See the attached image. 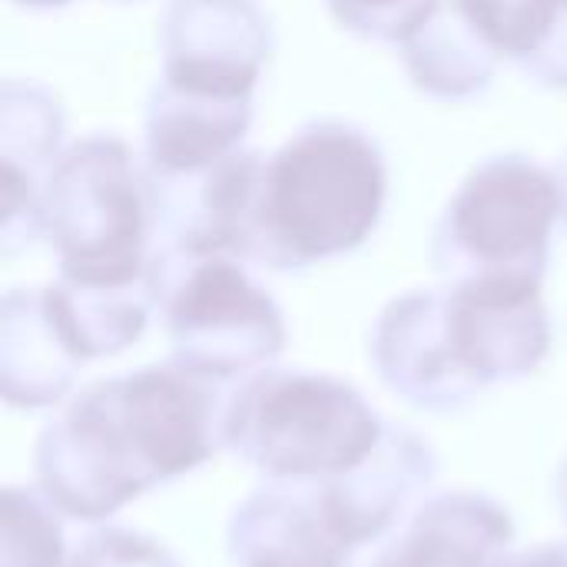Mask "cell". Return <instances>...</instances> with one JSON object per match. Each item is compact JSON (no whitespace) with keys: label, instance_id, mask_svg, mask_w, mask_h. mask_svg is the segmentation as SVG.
Masks as SVG:
<instances>
[{"label":"cell","instance_id":"6da1fadb","mask_svg":"<svg viewBox=\"0 0 567 567\" xmlns=\"http://www.w3.org/2000/svg\"><path fill=\"white\" fill-rule=\"evenodd\" d=\"M223 409V385L173 359L90 382L40 429L33 485L66 522L106 525L213 462L226 449Z\"/></svg>","mask_w":567,"mask_h":567},{"label":"cell","instance_id":"7a4b0ae2","mask_svg":"<svg viewBox=\"0 0 567 567\" xmlns=\"http://www.w3.org/2000/svg\"><path fill=\"white\" fill-rule=\"evenodd\" d=\"M551 352L542 282L445 279L389 299L372 326L379 382L412 409L455 412L528 379Z\"/></svg>","mask_w":567,"mask_h":567},{"label":"cell","instance_id":"3957f363","mask_svg":"<svg viewBox=\"0 0 567 567\" xmlns=\"http://www.w3.org/2000/svg\"><path fill=\"white\" fill-rule=\"evenodd\" d=\"M389 199V163L372 133L312 120L262 153L243 262L292 272L365 246Z\"/></svg>","mask_w":567,"mask_h":567},{"label":"cell","instance_id":"277c9868","mask_svg":"<svg viewBox=\"0 0 567 567\" xmlns=\"http://www.w3.org/2000/svg\"><path fill=\"white\" fill-rule=\"evenodd\" d=\"M37 239L50 246L56 279L70 286L159 296L153 179L143 156L113 133L83 136L53 159L40 189Z\"/></svg>","mask_w":567,"mask_h":567},{"label":"cell","instance_id":"5b68a950","mask_svg":"<svg viewBox=\"0 0 567 567\" xmlns=\"http://www.w3.org/2000/svg\"><path fill=\"white\" fill-rule=\"evenodd\" d=\"M375 405L332 372L269 365L226 395L223 445L276 485H326L385 439Z\"/></svg>","mask_w":567,"mask_h":567},{"label":"cell","instance_id":"8992f818","mask_svg":"<svg viewBox=\"0 0 567 567\" xmlns=\"http://www.w3.org/2000/svg\"><path fill=\"white\" fill-rule=\"evenodd\" d=\"M561 219L555 166L528 153H495L449 196L432 233V262L445 279L545 282Z\"/></svg>","mask_w":567,"mask_h":567},{"label":"cell","instance_id":"52a82bcc","mask_svg":"<svg viewBox=\"0 0 567 567\" xmlns=\"http://www.w3.org/2000/svg\"><path fill=\"white\" fill-rule=\"evenodd\" d=\"M169 359L216 385L243 382L286 349L289 329L272 292L233 256L176 259L159 272Z\"/></svg>","mask_w":567,"mask_h":567},{"label":"cell","instance_id":"ba28073f","mask_svg":"<svg viewBox=\"0 0 567 567\" xmlns=\"http://www.w3.org/2000/svg\"><path fill=\"white\" fill-rule=\"evenodd\" d=\"M159 83L209 100H252L272 53L259 0H169L159 20Z\"/></svg>","mask_w":567,"mask_h":567},{"label":"cell","instance_id":"9c48e42d","mask_svg":"<svg viewBox=\"0 0 567 567\" xmlns=\"http://www.w3.org/2000/svg\"><path fill=\"white\" fill-rule=\"evenodd\" d=\"M439 455L409 425H389L379 449L349 475L316 485L339 532L359 548L389 542L405 518L432 495Z\"/></svg>","mask_w":567,"mask_h":567},{"label":"cell","instance_id":"30bf717a","mask_svg":"<svg viewBox=\"0 0 567 567\" xmlns=\"http://www.w3.org/2000/svg\"><path fill=\"white\" fill-rule=\"evenodd\" d=\"M226 555L233 567H359V548L339 532L316 485L249 492L229 515Z\"/></svg>","mask_w":567,"mask_h":567},{"label":"cell","instance_id":"8fae6325","mask_svg":"<svg viewBox=\"0 0 567 567\" xmlns=\"http://www.w3.org/2000/svg\"><path fill=\"white\" fill-rule=\"evenodd\" d=\"M515 548L512 512L472 488L432 492L369 567H498Z\"/></svg>","mask_w":567,"mask_h":567},{"label":"cell","instance_id":"7c38bea8","mask_svg":"<svg viewBox=\"0 0 567 567\" xmlns=\"http://www.w3.org/2000/svg\"><path fill=\"white\" fill-rule=\"evenodd\" d=\"M86 359L66 336L50 289H10L0 302V399L17 412L60 409Z\"/></svg>","mask_w":567,"mask_h":567},{"label":"cell","instance_id":"4fadbf2b","mask_svg":"<svg viewBox=\"0 0 567 567\" xmlns=\"http://www.w3.org/2000/svg\"><path fill=\"white\" fill-rule=\"evenodd\" d=\"M63 106L33 80H7L0 93L3 249L37 239V206L47 169L63 153Z\"/></svg>","mask_w":567,"mask_h":567},{"label":"cell","instance_id":"5bb4252c","mask_svg":"<svg viewBox=\"0 0 567 567\" xmlns=\"http://www.w3.org/2000/svg\"><path fill=\"white\" fill-rule=\"evenodd\" d=\"M252 100H209L153 86L143 116V163L156 176H186L243 150Z\"/></svg>","mask_w":567,"mask_h":567},{"label":"cell","instance_id":"9a60e30c","mask_svg":"<svg viewBox=\"0 0 567 567\" xmlns=\"http://www.w3.org/2000/svg\"><path fill=\"white\" fill-rule=\"evenodd\" d=\"M399 47L412 86L445 103L485 93L502 63L458 0H439Z\"/></svg>","mask_w":567,"mask_h":567},{"label":"cell","instance_id":"2e32d148","mask_svg":"<svg viewBox=\"0 0 567 567\" xmlns=\"http://www.w3.org/2000/svg\"><path fill=\"white\" fill-rule=\"evenodd\" d=\"M502 60L528 80L567 90V0H458Z\"/></svg>","mask_w":567,"mask_h":567},{"label":"cell","instance_id":"e0dca14e","mask_svg":"<svg viewBox=\"0 0 567 567\" xmlns=\"http://www.w3.org/2000/svg\"><path fill=\"white\" fill-rule=\"evenodd\" d=\"M63 515L37 485H7L0 495V567L70 565Z\"/></svg>","mask_w":567,"mask_h":567},{"label":"cell","instance_id":"ac0fdd59","mask_svg":"<svg viewBox=\"0 0 567 567\" xmlns=\"http://www.w3.org/2000/svg\"><path fill=\"white\" fill-rule=\"evenodd\" d=\"M66 567H179V561L159 538L106 522L73 548Z\"/></svg>","mask_w":567,"mask_h":567},{"label":"cell","instance_id":"d6986e66","mask_svg":"<svg viewBox=\"0 0 567 567\" xmlns=\"http://www.w3.org/2000/svg\"><path fill=\"white\" fill-rule=\"evenodd\" d=\"M439 0H326L336 23L362 40L402 43Z\"/></svg>","mask_w":567,"mask_h":567},{"label":"cell","instance_id":"ffe728a7","mask_svg":"<svg viewBox=\"0 0 567 567\" xmlns=\"http://www.w3.org/2000/svg\"><path fill=\"white\" fill-rule=\"evenodd\" d=\"M498 567H567V538L561 542H538L528 548H512Z\"/></svg>","mask_w":567,"mask_h":567},{"label":"cell","instance_id":"44dd1931","mask_svg":"<svg viewBox=\"0 0 567 567\" xmlns=\"http://www.w3.org/2000/svg\"><path fill=\"white\" fill-rule=\"evenodd\" d=\"M555 502H558V512H561V522L567 528V458L561 462L558 475H555Z\"/></svg>","mask_w":567,"mask_h":567},{"label":"cell","instance_id":"7402d4cb","mask_svg":"<svg viewBox=\"0 0 567 567\" xmlns=\"http://www.w3.org/2000/svg\"><path fill=\"white\" fill-rule=\"evenodd\" d=\"M13 3H20V7H30V10H53V7H63V3H70V0H13Z\"/></svg>","mask_w":567,"mask_h":567},{"label":"cell","instance_id":"603a6c76","mask_svg":"<svg viewBox=\"0 0 567 567\" xmlns=\"http://www.w3.org/2000/svg\"><path fill=\"white\" fill-rule=\"evenodd\" d=\"M555 173H558V183H561V199H565V223H567V153L561 156V163L555 166Z\"/></svg>","mask_w":567,"mask_h":567}]
</instances>
